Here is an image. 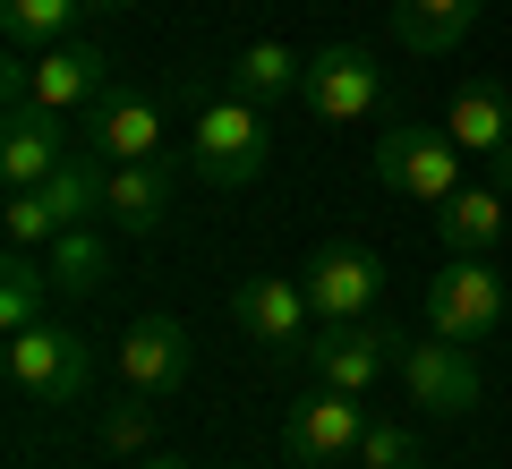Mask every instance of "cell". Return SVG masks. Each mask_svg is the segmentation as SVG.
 <instances>
[{"label":"cell","instance_id":"obj_22","mask_svg":"<svg viewBox=\"0 0 512 469\" xmlns=\"http://www.w3.org/2000/svg\"><path fill=\"white\" fill-rule=\"evenodd\" d=\"M0 231H9V248H52L60 222H52V205H43V188H9V205H0Z\"/></svg>","mask_w":512,"mask_h":469},{"label":"cell","instance_id":"obj_9","mask_svg":"<svg viewBox=\"0 0 512 469\" xmlns=\"http://www.w3.org/2000/svg\"><path fill=\"white\" fill-rule=\"evenodd\" d=\"M402 384H410V410H427V418H470L478 393H487L470 342H444V333H427V342L402 350Z\"/></svg>","mask_w":512,"mask_h":469},{"label":"cell","instance_id":"obj_19","mask_svg":"<svg viewBox=\"0 0 512 469\" xmlns=\"http://www.w3.org/2000/svg\"><path fill=\"white\" fill-rule=\"evenodd\" d=\"M43 256H52L60 299H94V290H103V273H111V239H103V222H77V231H60Z\"/></svg>","mask_w":512,"mask_h":469},{"label":"cell","instance_id":"obj_13","mask_svg":"<svg viewBox=\"0 0 512 469\" xmlns=\"http://www.w3.org/2000/svg\"><path fill=\"white\" fill-rule=\"evenodd\" d=\"M77 145L103 154V163H163V154H171L163 111H154L146 94H103V103L86 111V128H77Z\"/></svg>","mask_w":512,"mask_h":469},{"label":"cell","instance_id":"obj_26","mask_svg":"<svg viewBox=\"0 0 512 469\" xmlns=\"http://www.w3.org/2000/svg\"><path fill=\"white\" fill-rule=\"evenodd\" d=\"M128 469H188L180 452H146V461H128Z\"/></svg>","mask_w":512,"mask_h":469},{"label":"cell","instance_id":"obj_24","mask_svg":"<svg viewBox=\"0 0 512 469\" xmlns=\"http://www.w3.org/2000/svg\"><path fill=\"white\" fill-rule=\"evenodd\" d=\"M94 435H103L120 461H137V452L154 444V410H103V418H94Z\"/></svg>","mask_w":512,"mask_h":469},{"label":"cell","instance_id":"obj_20","mask_svg":"<svg viewBox=\"0 0 512 469\" xmlns=\"http://www.w3.org/2000/svg\"><path fill=\"white\" fill-rule=\"evenodd\" d=\"M77 26H86L77 0H0V35H9V52H52V43L77 35Z\"/></svg>","mask_w":512,"mask_h":469},{"label":"cell","instance_id":"obj_1","mask_svg":"<svg viewBox=\"0 0 512 469\" xmlns=\"http://www.w3.org/2000/svg\"><path fill=\"white\" fill-rule=\"evenodd\" d=\"M180 163L197 171L205 188H222V197L256 188V180H265V163H274V145H265V103H248V94H214V103L188 120Z\"/></svg>","mask_w":512,"mask_h":469},{"label":"cell","instance_id":"obj_16","mask_svg":"<svg viewBox=\"0 0 512 469\" xmlns=\"http://www.w3.org/2000/svg\"><path fill=\"white\" fill-rule=\"evenodd\" d=\"M478 26V0H393V43L419 60L461 52V35Z\"/></svg>","mask_w":512,"mask_h":469},{"label":"cell","instance_id":"obj_25","mask_svg":"<svg viewBox=\"0 0 512 469\" xmlns=\"http://www.w3.org/2000/svg\"><path fill=\"white\" fill-rule=\"evenodd\" d=\"M487 180H495V188L512 197V145H504V154H487Z\"/></svg>","mask_w":512,"mask_h":469},{"label":"cell","instance_id":"obj_7","mask_svg":"<svg viewBox=\"0 0 512 469\" xmlns=\"http://www.w3.org/2000/svg\"><path fill=\"white\" fill-rule=\"evenodd\" d=\"M231 325L248 333L265 359H308V333H316V307L299 282H282V273H256V282L231 290Z\"/></svg>","mask_w":512,"mask_h":469},{"label":"cell","instance_id":"obj_29","mask_svg":"<svg viewBox=\"0 0 512 469\" xmlns=\"http://www.w3.org/2000/svg\"><path fill=\"white\" fill-rule=\"evenodd\" d=\"M504 325H512V316H504Z\"/></svg>","mask_w":512,"mask_h":469},{"label":"cell","instance_id":"obj_4","mask_svg":"<svg viewBox=\"0 0 512 469\" xmlns=\"http://www.w3.org/2000/svg\"><path fill=\"white\" fill-rule=\"evenodd\" d=\"M384 273H393V265H384L367 239H325V248L299 265V290H308L316 325H350V316H376Z\"/></svg>","mask_w":512,"mask_h":469},{"label":"cell","instance_id":"obj_12","mask_svg":"<svg viewBox=\"0 0 512 469\" xmlns=\"http://www.w3.org/2000/svg\"><path fill=\"white\" fill-rule=\"evenodd\" d=\"M180 154H163V163H111V180H103V222L120 239H146V231H163V214H171V197H180Z\"/></svg>","mask_w":512,"mask_h":469},{"label":"cell","instance_id":"obj_3","mask_svg":"<svg viewBox=\"0 0 512 469\" xmlns=\"http://www.w3.org/2000/svg\"><path fill=\"white\" fill-rule=\"evenodd\" d=\"M376 180L393 197H410V205H444L461 188V145L444 128H427V120H393L376 137Z\"/></svg>","mask_w":512,"mask_h":469},{"label":"cell","instance_id":"obj_28","mask_svg":"<svg viewBox=\"0 0 512 469\" xmlns=\"http://www.w3.org/2000/svg\"><path fill=\"white\" fill-rule=\"evenodd\" d=\"M291 469H342V461H291Z\"/></svg>","mask_w":512,"mask_h":469},{"label":"cell","instance_id":"obj_11","mask_svg":"<svg viewBox=\"0 0 512 469\" xmlns=\"http://www.w3.org/2000/svg\"><path fill=\"white\" fill-rule=\"evenodd\" d=\"M77 154V128L69 111H43V103H9V120H0V180L9 188H43L60 163Z\"/></svg>","mask_w":512,"mask_h":469},{"label":"cell","instance_id":"obj_14","mask_svg":"<svg viewBox=\"0 0 512 469\" xmlns=\"http://www.w3.org/2000/svg\"><path fill=\"white\" fill-rule=\"evenodd\" d=\"M359 435H367L359 393H333V384L308 393V401H291V418H282V452H291V461H350Z\"/></svg>","mask_w":512,"mask_h":469},{"label":"cell","instance_id":"obj_15","mask_svg":"<svg viewBox=\"0 0 512 469\" xmlns=\"http://www.w3.org/2000/svg\"><path fill=\"white\" fill-rule=\"evenodd\" d=\"M504 188L495 180H470V188H453V197L436 205V239H444V256H487L495 239H504Z\"/></svg>","mask_w":512,"mask_h":469},{"label":"cell","instance_id":"obj_10","mask_svg":"<svg viewBox=\"0 0 512 469\" xmlns=\"http://www.w3.org/2000/svg\"><path fill=\"white\" fill-rule=\"evenodd\" d=\"M188 367H197V350H188V333L171 325V316H137V325L120 333V384L137 401H180Z\"/></svg>","mask_w":512,"mask_h":469},{"label":"cell","instance_id":"obj_18","mask_svg":"<svg viewBox=\"0 0 512 469\" xmlns=\"http://www.w3.org/2000/svg\"><path fill=\"white\" fill-rule=\"evenodd\" d=\"M52 256H35V248H9L0 256V325L9 333H26V325H43L52 316Z\"/></svg>","mask_w":512,"mask_h":469},{"label":"cell","instance_id":"obj_2","mask_svg":"<svg viewBox=\"0 0 512 469\" xmlns=\"http://www.w3.org/2000/svg\"><path fill=\"white\" fill-rule=\"evenodd\" d=\"M9 384H18V401H35V410H69L77 393L94 384V350L77 342L69 325H26L9 333Z\"/></svg>","mask_w":512,"mask_h":469},{"label":"cell","instance_id":"obj_5","mask_svg":"<svg viewBox=\"0 0 512 469\" xmlns=\"http://www.w3.org/2000/svg\"><path fill=\"white\" fill-rule=\"evenodd\" d=\"M504 316H512V299H504V273L487 256H453L427 282V333H444V342H487Z\"/></svg>","mask_w":512,"mask_h":469},{"label":"cell","instance_id":"obj_27","mask_svg":"<svg viewBox=\"0 0 512 469\" xmlns=\"http://www.w3.org/2000/svg\"><path fill=\"white\" fill-rule=\"evenodd\" d=\"M77 9H86V18H120L128 0H77Z\"/></svg>","mask_w":512,"mask_h":469},{"label":"cell","instance_id":"obj_17","mask_svg":"<svg viewBox=\"0 0 512 469\" xmlns=\"http://www.w3.org/2000/svg\"><path fill=\"white\" fill-rule=\"evenodd\" d=\"M444 137H453L461 154H504L512 145V94L504 86H461L453 111H444Z\"/></svg>","mask_w":512,"mask_h":469},{"label":"cell","instance_id":"obj_8","mask_svg":"<svg viewBox=\"0 0 512 469\" xmlns=\"http://www.w3.org/2000/svg\"><path fill=\"white\" fill-rule=\"evenodd\" d=\"M376 94H384V69H376V52H367V43H325V52H308L299 103H308L325 128L367 120V111H376Z\"/></svg>","mask_w":512,"mask_h":469},{"label":"cell","instance_id":"obj_6","mask_svg":"<svg viewBox=\"0 0 512 469\" xmlns=\"http://www.w3.org/2000/svg\"><path fill=\"white\" fill-rule=\"evenodd\" d=\"M402 333L393 325H376V316H350V325H316L308 333V367H316V384H333V393H359L367 401V384L376 376H393L402 367Z\"/></svg>","mask_w":512,"mask_h":469},{"label":"cell","instance_id":"obj_21","mask_svg":"<svg viewBox=\"0 0 512 469\" xmlns=\"http://www.w3.org/2000/svg\"><path fill=\"white\" fill-rule=\"evenodd\" d=\"M299 77H308V52H291V43H248V52L231 60V86L248 94V103H274V94H299Z\"/></svg>","mask_w":512,"mask_h":469},{"label":"cell","instance_id":"obj_23","mask_svg":"<svg viewBox=\"0 0 512 469\" xmlns=\"http://www.w3.org/2000/svg\"><path fill=\"white\" fill-rule=\"evenodd\" d=\"M350 461H359V469H419V435L393 427V418H367V435H359Z\"/></svg>","mask_w":512,"mask_h":469}]
</instances>
